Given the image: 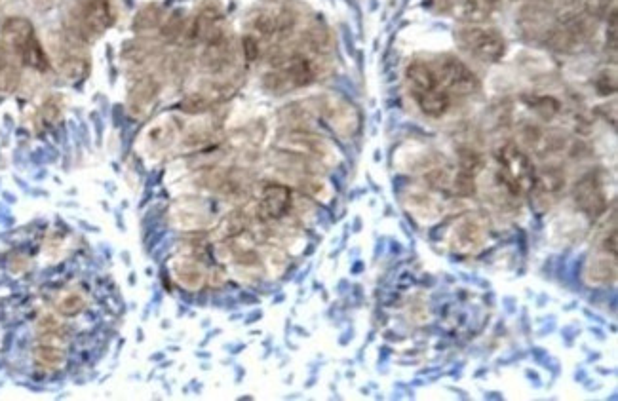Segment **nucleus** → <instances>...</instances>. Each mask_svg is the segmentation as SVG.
Listing matches in <instances>:
<instances>
[{
    "mask_svg": "<svg viewBox=\"0 0 618 401\" xmlns=\"http://www.w3.org/2000/svg\"><path fill=\"white\" fill-rule=\"evenodd\" d=\"M464 50L482 61H499L504 56V39L495 29L466 27L457 33Z\"/></svg>",
    "mask_w": 618,
    "mask_h": 401,
    "instance_id": "f257e3e1",
    "label": "nucleus"
},
{
    "mask_svg": "<svg viewBox=\"0 0 618 401\" xmlns=\"http://www.w3.org/2000/svg\"><path fill=\"white\" fill-rule=\"evenodd\" d=\"M501 166L506 173L508 185H512L514 192H523L533 189L535 185V168L531 164V160L527 158V154H523L518 147L514 145H506L503 151L499 153Z\"/></svg>",
    "mask_w": 618,
    "mask_h": 401,
    "instance_id": "f03ea898",
    "label": "nucleus"
},
{
    "mask_svg": "<svg viewBox=\"0 0 618 401\" xmlns=\"http://www.w3.org/2000/svg\"><path fill=\"white\" fill-rule=\"evenodd\" d=\"M434 75L438 78V84L444 88L447 94L455 92V94H461V96H468V94L478 90V80L474 77V73L459 59H442L440 65L434 69Z\"/></svg>",
    "mask_w": 618,
    "mask_h": 401,
    "instance_id": "7ed1b4c3",
    "label": "nucleus"
},
{
    "mask_svg": "<svg viewBox=\"0 0 618 401\" xmlns=\"http://www.w3.org/2000/svg\"><path fill=\"white\" fill-rule=\"evenodd\" d=\"M84 21L94 31H103L113 23V10L109 0H94L84 8Z\"/></svg>",
    "mask_w": 618,
    "mask_h": 401,
    "instance_id": "20e7f679",
    "label": "nucleus"
},
{
    "mask_svg": "<svg viewBox=\"0 0 618 401\" xmlns=\"http://www.w3.org/2000/svg\"><path fill=\"white\" fill-rule=\"evenodd\" d=\"M417 99V103H419V107L425 111L428 116H442L445 111H447V107H449V94L445 92L442 86H436V88H432V90H428V92H423V94H417L415 96Z\"/></svg>",
    "mask_w": 618,
    "mask_h": 401,
    "instance_id": "39448f33",
    "label": "nucleus"
},
{
    "mask_svg": "<svg viewBox=\"0 0 618 401\" xmlns=\"http://www.w3.org/2000/svg\"><path fill=\"white\" fill-rule=\"evenodd\" d=\"M288 200H290V192L286 191L284 187H269L265 192L263 206H265V210L269 211V215L278 217L282 211L286 210Z\"/></svg>",
    "mask_w": 618,
    "mask_h": 401,
    "instance_id": "423d86ee",
    "label": "nucleus"
}]
</instances>
